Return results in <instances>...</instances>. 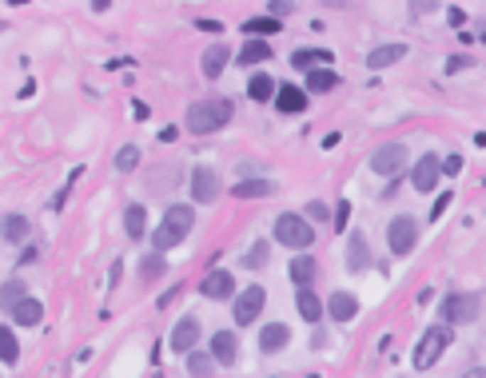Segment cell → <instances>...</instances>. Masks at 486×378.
I'll list each match as a JSON object with an SVG mask.
<instances>
[{
  "mask_svg": "<svg viewBox=\"0 0 486 378\" xmlns=\"http://www.w3.org/2000/svg\"><path fill=\"white\" fill-rule=\"evenodd\" d=\"M347 223H351V203L339 199V203H335V231H347Z\"/></svg>",
  "mask_w": 486,
  "mask_h": 378,
  "instance_id": "38",
  "label": "cell"
},
{
  "mask_svg": "<svg viewBox=\"0 0 486 378\" xmlns=\"http://www.w3.org/2000/svg\"><path fill=\"white\" fill-rule=\"evenodd\" d=\"M463 378H486V367H470V370H466Z\"/></svg>",
  "mask_w": 486,
  "mask_h": 378,
  "instance_id": "51",
  "label": "cell"
},
{
  "mask_svg": "<svg viewBox=\"0 0 486 378\" xmlns=\"http://www.w3.org/2000/svg\"><path fill=\"white\" fill-rule=\"evenodd\" d=\"M275 92H279V84H275L267 72H252V76H247V96H252L255 104H271Z\"/></svg>",
  "mask_w": 486,
  "mask_h": 378,
  "instance_id": "24",
  "label": "cell"
},
{
  "mask_svg": "<svg viewBox=\"0 0 486 378\" xmlns=\"http://www.w3.org/2000/svg\"><path fill=\"white\" fill-rule=\"evenodd\" d=\"M303 215L311 219V223H327V219H331V211H327V203H323V199H311Z\"/></svg>",
  "mask_w": 486,
  "mask_h": 378,
  "instance_id": "37",
  "label": "cell"
},
{
  "mask_svg": "<svg viewBox=\"0 0 486 378\" xmlns=\"http://www.w3.org/2000/svg\"><path fill=\"white\" fill-rule=\"evenodd\" d=\"M232 116H235V104L227 96H203V99H195V104H188L183 124H188L192 136H212V131L227 128Z\"/></svg>",
  "mask_w": 486,
  "mask_h": 378,
  "instance_id": "1",
  "label": "cell"
},
{
  "mask_svg": "<svg viewBox=\"0 0 486 378\" xmlns=\"http://www.w3.org/2000/svg\"><path fill=\"white\" fill-rule=\"evenodd\" d=\"M371 267V243H367L363 231H351L347 235V271L351 275H359V271Z\"/></svg>",
  "mask_w": 486,
  "mask_h": 378,
  "instance_id": "13",
  "label": "cell"
},
{
  "mask_svg": "<svg viewBox=\"0 0 486 378\" xmlns=\"http://www.w3.org/2000/svg\"><path fill=\"white\" fill-rule=\"evenodd\" d=\"M443 171L446 176H458L463 171V156H443Z\"/></svg>",
  "mask_w": 486,
  "mask_h": 378,
  "instance_id": "41",
  "label": "cell"
},
{
  "mask_svg": "<svg viewBox=\"0 0 486 378\" xmlns=\"http://www.w3.org/2000/svg\"><path fill=\"white\" fill-rule=\"evenodd\" d=\"M195 342H200V318L183 315L180 323H176V330H172V350L188 355V350H195Z\"/></svg>",
  "mask_w": 486,
  "mask_h": 378,
  "instance_id": "16",
  "label": "cell"
},
{
  "mask_svg": "<svg viewBox=\"0 0 486 378\" xmlns=\"http://www.w3.org/2000/svg\"><path fill=\"white\" fill-rule=\"evenodd\" d=\"M264 307H267V291L264 287H243L239 295H235V303H232L235 327H252L255 318L264 315Z\"/></svg>",
  "mask_w": 486,
  "mask_h": 378,
  "instance_id": "8",
  "label": "cell"
},
{
  "mask_svg": "<svg viewBox=\"0 0 486 378\" xmlns=\"http://www.w3.org/2000/svg\"><path fill=\"white\" fill-rule=\"evenodd\" d=\"M267 251H271V247L259 239V243H252V247H247V255H243L239 263H243L247 271H259V267H267Z\"/></svg>",
  "mask_w": 486,
  "mask_h": 378,
  "instance_id": "35",
  "label": "cell"
},
{
  "mask_svg": "<svg viewBox=\"0 0 486 378\" xmlns=\"http://www.w3.org/2000/svg\"><path fill=\"white\" fill-rule=\"evenodd\" d=\"M120 275H124V263H116V267H112V275H108V283H112V287L120 283Z\"/></svg>",
  "mask_w": 486,
  "mask_h": 378,
  "instance_id": "47",
  "label": "cell"
},
{
  "mask_svg": "<svg viewBox=\"0 0 486 378\" xmlns=\"http://www.w3.org/2000/svg\"><path fill=\"white\" fill-rule=\"evenodd\" d=\"M450 199H455V191H443V195L435 199V207H431V223H435V219H443V211L450 207Z\"/></svg>",
  "mask_w": 486,
  "mask_h": 378,
  "instance_id": "39",
  "label": "cell"
},
{
  "mask_svg": "<svg viewBox=\"0 0 486 378\" xmlns=\"http://www.w3.org/2000/svg\"><path fill=\"white\" fill-rule=\"evenodd\" d=\"M478 318V295L475 291H450L443 298V323L446 327H466Z\"/></svg>",
  "mask_w": 486,
  "mask_h": 378,
  "instance_id": "5",
  "label": "cell"
},
{
  "mask_svg": "<svg viewBox=\"0 0 486 378\" xmlns=\"http://www.w3.org/2000/svg\"><path fill=\"white\" fill-rule=\"evenodd\" d=\"M275 183L271 179H239V183H235L232 188V195L235 199H267V195H275Z\"/></svg>",
  "mask_w": 486,
  "mask_h": 378,
  "instance_id": "26",
  "label": "cell"
},
{
  "mask_svg": "<svg viewBox=\"0 0 486 378\" xmlns=\"http://www.w3.org/2000/svg\"><path fill=\"white\" fill-rule=\"evenodd\" d=\"M331 60H335V52H327V48H295L291 52V68L315 72V68H327Z\"/></svg>",
  "mask_w": 486,
  "mask_h": 378,
  "instance_id": "17",
  "label": "cell"
},
{
  "mask_svg": "<svg viewBox=\"0 0 486 378\" xmlns=\"http://www.w3.org/2000/svg\"><path fill=\"white\" fill-rule=\"evenodd\" d=\"M140 168V148L136 144H124L120 151H116V171H136Z\"/></svg>",
  "mask_w": 486,
  "mask_h": 378,
  "instance_id": "36",
  "label": "cell"
},
{
  "mask_svg": "<svg viewBox=\"0 0 486 378\" xmlns=\"http://www.w3.org/2000/svg\"><path fill=\"white\" fill-rule=\"evenodd\" d=\"M243 32H247V40H267L275 32H284V24H279V16H247Z\"/></svg>",
  "mask_w": 486,
  "mask_h": 378,
  "instance_id": "25",
  "label": "cell"
},
{
  "mask_svg": "<svg viewBox=\"0 0 486 378\" xmlns=\"http://www.w3.org/2000/svg\"><path fill=\"white\" fill-rule=\"evenodd\" d=\"M406 159H411V151L403 148V144H379L375 151H371V171L383 179H399L406 171Z\"/></svg>",
  "mask_w": 486,
  "mask_h": 378,
  "instance_id": "6",
  "label": "cell"
},
{
  "mask_svg": "<svg viewBox=\"0 0 486 378\" xmlns=\"http://www.w3.org/2000/svg\"><path fill=\"white\" fill-rule=\"evenodd\" d=\"M88 4H92L96 12H108V9H112V0H88Z\"/></svg>",
  "mask_w": 486,
  "mask_h": 378,
  "instance_id": "50",
  "label": "cell"
},
{
  "mask_svg": "<svg viewBox=\"0 0 486 378\" xmlns=\"http://www.w3.org/2000/svg\"><path fill=\"white\" fill-rule=\"evenodd\" d=\"M12 315V323H16V327H40V318H44V303L40 298H21V303H16V307L9 310Z\"/></svg>",
  "mask_w": 486,
  "mask_h": 378,
  "instance_id": "20",
  "label": "cell"
},
{
  "mask_svg": "<svg viewBox=\"0 0 486 378\" xmlns=\"http://www.w3.org/2000/svg\"><path fill=\"white\" fill-rule=\"evenodd\" d=\"M307 96H323V92H331V88H339V72H331V68H315V72H307Z\"/></svg>",
  "mask_w": 486,
  "mask_h": 378,
  "instance_id": "29",
  "label": "cell"
},
{
  "mask_svg": "<svg viewBox=\"0 0 486 378\" xmlns=\"http://www.w3.org/2000/svg\"><path fill=\"white\" fill-rule=\"evenodd\" d=\"M450 347V327L446 323H435V327H426L423 338H418V347H415V370H431L443 358V350Z\"/></svg>",
  "mask_w": 486,
  "mask_h": 378,
  "instance_id": "4",
  "label": "cell"
},
{
  "mask_svg": "<svg viewBox=\"0 0 486 378\" xmlns=\"http://www.w3.org/2000/svg\"><path fill=\"white\" fill-rule=\"evenodd\" d=\"M32 259H36V251H32V247H24V251H21V259H16V263H21V267H24V263H32Z\"/></svg>",
  "mask_w": 486,
  "mask_h": 378,
  "instance_id": "49",
  "label": "cell"
},
{
  "mask_svg": "<svg viewBox=\"0 0 486 378\" xmlns=\"http://www.w3.org/2000/svg\"><path fill=\"white\" fill-rule=\"evenodd\" d=\"M438 179H443V159L438 156H418L415 159V168H411V188L423 191V195H431V191L438 188Z\"/></svg>",
  "mask_w": 486,
  "mask_h": 378,
  "instance_id": "9",
  "label": "cell"
},
{
  "mask_svg": "<svg viewBox=\"0 0 486 378\" xmlns=\"http://www.w3.org/2000/svg\"><path fill=\"white\" fill-rule=\"evenodd\" d=\"M399 60H406V44H379V48L367 52V68H391V64H399Z\"/></svg>",
  "mask_w": 486,
  "mask_h": 378,
  "instance_id": "22",
  "label": "cell"
},
{
  "mask_svg": "<svg viewBox=\"0 0 486 378\" xmlns=\"http://www.w3.org/2000/svg\"><path fill=\"white\" fill-rule=\"evenodd\" d=\"M446 20H450V28H463V24H466V12H463V9H446Z\"/></svg>",
  "mask_w": 486,
  "mask_h": 378,
  "instance_id": "42",
  "label": "cell"
},
{
  "mask_svg": "<svg viewBox=\"0 0 486 378\" xmlns=\"http://www.w3.org/2000/svg\"><path fill=\"white\" fill-rule=\"evenodd\" d=\"M327 315H331L335 323H351V318L359 315V298H355L351 291H335V295L327 298Z\"/></svg>",
  "mask_w": 486,
  "mask_h": 378,
  "instance_id": "18",
  "label": "cell"
},
{
  "mask_svg": "<svg viewBox=\"0 0 486 378\" xmlns=\"http://www.w3.org/2000/svg\"><path fill=\"white\" fill-rule=\"evenodd\" d=\"M271 235H275V243H284V247H295V251H307V247L315 243L311 219L299 215V211H284V215L271 223Z\"/></svg>",
  "mask_w": 486,
  "mask_h": 378,
  "instance_id": "3",
  "label": "cell"
},
{
  "mask_svg": "<svg viewBox=\"0 0 486 378\" xmlns=\"http://www.w3.org/2000/svg\"><path fill=\"white\" fill-rule=\"evenodd\" d=\"M16 358H21V342H16V335H12V327H4V323H0V362H16Z\"/></svg>",
  "mask_w": 486,
  "mask_h": 378,
  "instance_id": "33",
  "label": "cell"
},
{
  "mask_svg": "<svg viewBox=\"0 0 486 378\" xmlns=\"http://www.w3.org/2000/svg\"><path fill=\"white\" fill-rule=\"evenodd\" d=\"M227 60H232V48H227V44H223V40H215L212 48L203 52V76L207 80H220L223 76V68H227Z\"/></svg>",
  "mask_w": 486,
  "mask_h": 378,
  "instance_id": "19",
  "label": "cell"
},
{
  "mask_svg": "<svg viewBox=\"0 0 486 378\" xmlns=\"http://www.w3.org/2000/svg\"><path fill=\"white\" fill-rule=\"evenodd\" d=\"M160 139H163V144H176V139H180V128H163Z\"/></svg>",
  "mask_w": 486,
  "mask_h": 378,
  "instance_id": "45",
  "label": "cell"
},
{
  "mask_svg": "<svg viewBox=\"0 0 486 378\" xmlns=\"http://www.w3.org/2000/svg\"><path fill=\"white\" fill-rule=\"evenodd\" d=\"M235 60H239L243 68L264 64V60H271V44H267V40H243V48L235 52Z\"/></svg>",
  "mask_w": 486,
  "mask_h": 378,
  "instance_id": "27",
  "label": "cell"
},
{
  "mask_svg": "<svg viewBox=\"0 0 486 378\" xmlns=\"http://www.w3.org/2000/svg\"><path fill=\"white\" fill-rule=\"evenodd\" d=\"M132 112H136V119H148V104H144V99H136Z\"/></svg>",
  "mask_w": 486,
  "mask_h": 378,
  "instance_id": "46",
  "label": "cell"
},
{
  "mask_svg": "<svg viewBox=\"0 0 486 378\" xmlns=\"http://www.w3.org/2000/svg\"><path fill=\"white\" fill-rule=\"evenodd\" d=\"M207 350H212V358L220 362V367H235V358H239V338H235V330H215L212 342H207Z\"/></svg>",
  "mask_w": 486,
  "mask_h": 378,
  "instance_id": "12",
  "label": "cell"
},
{
  "mask_svg": "<svg viewBox=\"0 0 486 378\" xmlns=\"http://www.w3.org/2000/svg\"><path fill=\"white\" fill-rule=\"evenodd\" d=\"M0 32H4V24H0Z\"/></svg>",
  "mask_w": 486,
  "mask_h": 378,
  "instance_id": "52",
  "label": "cell"
},
{
  "mask_svg": "<svg viewBox=\"0 0 486 378\" xmlns=\"http://www.w3.org/2000/svg\"><path fill=\"white\" fill-rule=\"evenodd\" d=\"M192 227H195L192 203H172V207L163 211V219L156 223V231H152V251H160V255H163V251L180 247Z\"/></svg>",
  "mask_w": 486,
  "mask_h": 378,
  "instance_id": "2",
  "label": "cell"
},
{
  "mask_svg": "<svg viewBox=\"0 0 486 378\" xmlns=\"http://www.w3.org/2000/svg\"><path fill=\"white\" fill-rule=\"evenodd\" d=\"M188 374H195V378H207L212 374V367H215V358H212V350H188Z\"/></svg>",
  "mask_w": 486,
  "mask_h": 378,
  "instance_id": "30",
  "label": "cell"
},
{
  "mask_svg": "<svg viewBox=\"0 0 486 378\" xmlns=\"http://www.w3.org/2000/svg\"><path fill=\"white\" fill-rule=\"evenodd\" d=\"M339 139H343V136H339V131H327V136H323V148H335Z\"/></svg>",
  "mask_w": 486,
  "mask_h": 378,
  "instance_id": "48",
  "label": "cell"
},
{
  "mask_svg": "<svg viewBox=\"0 0 486 378\" xmlns=\"http://www.w3.org/2000/svg\"><path fill=\"white\" fill-rule=\"evenodd\" d=\"M0 235L9 239V243H24V239H28V219H24V215H4Z\"/></svg>",
  "mask_w": 486,
  "mask_h": 378,
  "instance_id": "31",
  "label": "cell"
},
{
  "mask_svg": "<svg viewBox=\"0 0 486 378\" xmlns=\"http://www.w3.org/2000/svg\"><path fill=\"white\" fill-rule=\"evenodd\" d=\"M21 298H28V287H24L21 279H9V283L0 287V310H12Z\"/></svg>",
  "mask_w": 486,
  "mask_h": 378,
  "instance_id": "32",
  "label": "cell"
},
{
  "mask_svg": "<svg viewBox=\"0 0 486 378\" xmlns=\"http://www.w3.org/2000/svg\"><path fill=\"white\" fill-rule=\"evenodd\" d=\"M279 12L287 16V12H291V4H287V0H271V16H279Z\"/></svg>",
  "mask_w": 486,
  "mask_h": 378,
  "instance_id": "44",
  "label": "cell"
},
{
  "mask_svg": "<svg viewBox=\"0 0 486 378\" xmlns=\"http://www.w3.org/2000/svg\"><path fill=\"white\" fill-rule=\"evenodd\" d=\"M124 231H128V239L148 235V211H144V203H128L124 207Z\"/></svg>",
  "mask_w": 486,
  "mask_h": 378,
  "instance_id": "28",
  "label": "cell"
},
{
  "mask_svg": "<svg viewBox=\"0 0 486 378\" xmlns=\"http://www.w3.org/2000/svg\"><path fill=\"white\" fill-rule=\"evenodd\" d=\"M470 64H475V60H470V56H450V60H446V72H450V76H455V72L470 68Z\"/></svg>",
  "mask_w": 486,
  "mask_h": 378,
  "instance_id": "40",
  "label": "cell"
},
{
  "mask_svg": "<svg viewBox=\"0 0 486 378\" xmlns=\"http://www.w3.org/2000/svg\"><path fill=\"white\" fill-rule=\"evenodd\" d=\"M163 271H168V259H163L160 251H152V255H144V263H140V279H144V283H152V279H160Z\"/></svg>",
  "mask_w": 486,
  "mask_h": 378,
  "instance_id": "34",
  "label": "cell"
},
{
  "mask_svg": "<svg viewBox=\"0 0 486 378\" xmlns=\"http://www.w3.org/2000/svg\"><path fill=\"white\" fill-rule=\"evenodd\" d=\"M287 275H291L295 287H315L319 263H315V255H295V259H291V267H287Z\"/></svg>",
  "mask_w": 486,
  "mask_h": 378,
  "instance_id": "23",
  "label": "cell"
},
{
  "mask_svg": "<svg viewBox=\"0 0 486 378\" xmlns=\"http://www.w3.org/2000/svg\"><path fill=\"white\" fill-rule=\"evenodd\" d=\"M418 243V223L411 215H395L391 223H387V247H391V255H411Z\"/></svg>",
  "mask_w": 486,
  "mask_h": 378,
  "instance_id": "7",
  "label": "cell"
},
{
  "mask_svg": "<svg viewBox=\"0 0 486 378\" xmlns=\"http://www.w3.org/2000/svg\"><path fill=\"white\" fill-rule=\"evenodd\" d=\"M192 203H215L220 199V191H223V183H220V171L215 168H207V163H200V168L192 171Z\"/></svg>",
  "mask_w": 486,
  "mask_h": 378,
  "instance_id": "10",
  "label": "cell"
},
{
  "mask_svg": "<svg viewBox=\"0 0 486 378\" xmlns=\"http://www.w3.org/2000/svg\"><path fill=\"white\" fill-rule=\"evenodd\" d=\"M307 104H311L307 88H295V84H284V88L275 92V108L284 112V116H299V112H307Z\"/></svg>",
  "mask_w": 486,
  "mask_h": 378,
  "instance_id": "14",
  "label": "cell"
},
{
  "mask_svg": "<svg viewBox=\"0 0 486 378\" xmlns=\"http://www.w3.org/2000/svg\"><path fill=\"white\" fill-rule=\"evenodd\" d=\"M295 310H299V318H303V323H319V318H323V298L315 295V287H295Z\"/></svg>",
  "mask_w": 486,
  "mask_h": 378,
  "instance_id": "15",
  "label": "cell"
},
{
  "mask_svg": "<svg viewBox=\"0 0 486 378\" xmlns=\"http://www.w3.org/2000/svg\"><path fill=\"white\" fill-rule=\"evenodd\" d=\"M195 28H200V32H223V24H220V20H195Z\"/></svg>",
  "mask_w": 486,
  "mask_h": 378,
  "instance_id": "43",
  "label": "cell"
},
{
  "mask_svg": "<svg viewBox=\"0 0 486 378\" xmlns=\"http://www.w3.org/2000/svg\"><path fill=\"white\" fill-rule=\"evenodd\" d=\"M200 295H203V298H212V303L235 298V279H232V271H223V267L207 271V275L200 279Z\"/></svg>",
  "mask_w": 486,
  "mask_h": 378,
  "instance_id": "11",
  "label": "cell"
},
{
  "mask_svg": "<svg viewBox=\"0 0 486 378\" xmlns=\"http://www.w3.org/2000/svg\"><path fill=\"white\" fill-rule=\"evenodd\" d=\"M287 342H291V330H287L284 323H267V327L259 330V350H264V355H279Z\"/></svg>",
  "mask_w": 486,
  "mask_h": 378,
  "instance_id": "21",
  "label": "cell"
}]
</instances>
